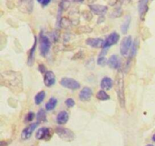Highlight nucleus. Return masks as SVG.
<instances>
[{
    "label": "nucleus",
    "instance_id": "1",
    "mask_svg": "<svg viewBox=\"0 0 155 146\" xmlns=\"http://www.w3.org/2000/svg\"><path fill=\"white\" fill-rule=\"evenodd\" d=\"M0 83L12 92L21 93L24 90L23 76L21 72L15 71H3L0 74Z\"/></svg>",
    "mask_w": 155,
    "mask_h": 146
},
{
    "label": "nucleus",
    "instance_id": "2",
    "mask_svg": "<svg viewBox=\"0 0 155 146\" xmlns=\"http://www.w3.org/2000/svg\"><path fill=\"white\" fill-rule=\"evenodd\" d=\"M115 88H116L117 95L118 101L122 108H124L126 105L125 90H124V77L122 70H119L115 78Z\"/></svg>",
    "mask_w": 155,
    "mask_h": 146
},
{
    "label": "nucleus",
    "instance_id": "3",
    "mask_svg": "<svg viewBox=\"0 0 155 146\" xmlns=\"http://www.w3.org/2000/svg\"><path fill=\"white\" fill-rule=\"evenodd\" d=\"M55 133L60 139L65 142H72L75 139V133L70 129L63 127H58L55 128Z\"/></svg>",
    "mask_w": 155,
    "mask_h": 146
},
{
    "label": "nucleus",
    "instance_id": "4",
    "mask_svg": "<svg viewBox=\"0 0 155 146\" xmlns=\"http://www.w3.org/2000/svg\"><path fill=\"white\" fill-rule=\"evenodd\" d=\"M39 51L40 55L42 57H45L48 54L51 48V41L48 39V36L43 34V33H41L39 35Z\"/></svg>",
    "mask_w": 155,
    "mask_h": 146
},
{
    "label": "nucleus",
    "instance_id": "5",
    "mask_svg": "<svg viewBox=\"0 0 155 146\" xmlns=\"http://www.w3.org/2000/svg\"><path fill=\"white\" fill-rule=\"evenodd\" d=\"M34 0H18V8L22 13L30 15L33 12Z\"/></svg>",
    "mask_w": 155,
    "mask_h": 146
},
{
    "label": "nucleus",
    "instance_id": "6",
    "mask_svg": "<svg viewBox=\"0 0 155 146\" xmlns=\"http://www.w3.org/2000/svg\"><path fill=\"white\" fill-rule=\"evenodd\" d=\"M132 44H133V39H132L131 36H125V37L122 39L120 51V54L122 55L124 57H127V56H129Z\"/></svg>",
    "mask_w": 155,
    "mask_h": 146
},
{
    "label": "nucleus",
    "instance_id": "7",
    "mask_svg": "<svg viewBox=\"0 0 155 146\" xmlns=\"http://www.w3.org/2000/svg\"><path fill=\"white\" fill-rule=\"evenodd\" d=\"M60 84L63 87L71 89V90H77L80 88V83L71 77H63L60 80Z\"/></svg>",
    "mask_w": 155,
    "mask_h": 146
},
{
    "label": "nucleus",
    "instance_id": "8",
    "mask_svg": "<svg viewBox=\"0 0 155 146\" xmlns=\"http://www.w3.org/2000/svg\"><path fill=\"white\" fill-rule=\"evenodd\" d=\"M52 134V130L48 127H41L36 131V139L38 140H48L51 138Z\"/></svg>",
    "mask_w": 155,
    "mask_h": 146
},
{
    "label": "nucleus",
    "instance_id": "9",
    "mask_svg": "<svg viewBox=\"0 0 155 146\" xmlns=\"http://www.w3.org/2000/svg\"><path fill=\"white\" fill-rule=\"evenodd\" d=\"M39 123L36 121V122L30 124V125L26 127L25 128L22 130V133H21V139H22L23 140H27V139H30V136H32L33 133L34 132V130H36V127L39 126Z\"/></svg>",
    "mask_w": 155,
    "mask_h": 146
},
{
    "label": "nucleus",
    "instance_id": "10",
    "mask_svg": "<svg viewBox=\"0 0 155 146\" xmlns=\"http://www.w3.org/2000/svg\"><path fill=\"white\" fill-rule=\"evenodd\" d=\"M148 2L149 0H139L138 12L141 21H144L145 19V16L148 11Z\"/></svg>",
    "mask_w": 155,
    "mask_h": 146
},
{
    "label": "nucleus",
    "instance_id": "11",
    "mask_svg": "<svg viewBox=\"0 0 155 146\" xmlns=\"http://www.w3.org/2000/svg\"><path fill=\"white\" fill-rule=\"evenodd\" d=\"M120 40V35L117 32H113L110 33L104 40V44L103 48H109L112 45L117 43Z\"/></svg>",
    "mask_w": 155,
    "mask_h": 146
},
{
    "label": "nucleus",
    "instance_id": "12",
    "mask_svg": "<svg viewBox=\"0 0 155 146\" xmlns=\"http://www.w3.org/2000/svg\"><path fill=\"white\" fill-rule=\"evenodd\" d=\"M89 7L92 13L95 14V15H99V16L104 15L107 12V10H108V8L107 6L99 4L89 5Z\"/></svg>",
    "mask_w": 155,
    "mask_h": 146
},
{
    "label": "nucleus",
    "instance_id": "13",
    "mask_svg": "<svg viewBox=\"0 0 155 146\" xmlns=\"http://www.w3.org/2000/svg\"><path fill=\"white\" fill-rule=\"evenodd\" d=\"M107 65L112 69L119 71V70L121 69V67H122V62H121L119 56L117 55H112L109 58L108 61H107Z\"/></svg>",
    "mask_w": 155,
    "mask_h": 146
},
{
    "label": "nucleus",
    "instance_id": "14",
    "mask_svg": "<svg viewBox=\"0 0 155 146\" xmlns=\"http://www.w3.org/2000/svg\"><path fill=\"white\" fill-rule=\"evenodd\" d=\"M44 84L46 87H51L55 83L56 77L54 72L51 71H48L45 74L43 77Z\"/></svg>",
    "mask_w": 155,
    "mask_h": 146
},
{
    "label": "nucleus",
    "instance_id": "15",
    "mask_svg": "<svg viewBox=\"0 0 155 146\" xmlns=\"http://www.w3.org/2000/svg\"><path fill=\"white\" fill-rule=\"evenodd\" d=\"M86 45L94 48H101L104 47V40L101 38H88L86 40Z\"/></svg>",
    "mask_w": 155,
    "mask_h": 146
},
{
    "label": "nucleus",
    "instance_id": "16",
    "mask_svg": "<svg viewBox=\"0 0 155 146\" xmlns=\"http://www.w3.org/2000/svg\"><path fill=\"white\" fill-rule=\"evenodd\" d=\"M37 37L36 36H34V42H33V46L32 48H30V50L29 51L28 53V57H27V65L29 67H32L34 64V61H35V53H36V45H37Z\"/></svg>",
    "mask_w": 155,
    "mask_h": 146
},
{
    "label": "nucleus",
    "instance_id": "17",
    "mask_svg": "<svg viewBox=\"0 0 155 146\" xmlns=\"http://www.w3.org/2000/svg\"><path fill=\"white\" fill-rule=\"evenodd\" d=\"M92 96V90L90 87L85 86L79 94V98L81 101H89Z\"/></svg>",
    "mask_w": 155,
    "mask_h": 146
},
{
    "label": "nucleus",
    "instance_id": "18",
    "mask_svg": "<svg viewBox=\"0 0 155 146\" xmlns=\"http://www.w3.org/2000/svg\"><path fill=\"white\" fill-rule=\"evenodd\" d=\"M139 45H140V42H139V38H136L134 39V41L133 42V44H132L131 48H130V54H129L128 56V60L132 61L133 59V58L136 55L138 52V50L139 48Z\"/></svg>",
    "mask_w": 155,
    "mask_h": 146
},
{
    "label": "nucleus",
    "instance_id": "19",
    "mask_svg": "<svg viewBox=\"0 0 155 146\" xmlns=\"http://www.w3.org/2000/svg\"><path fill=\"white\" fill-rule=\"evenodd\" d=\"M100 86H101V89H103V90L104 91L110 90L114 86V81L110 77H104L101 79Z\"/></svg>",
    "mask_w": 155,
    "mask_h": 146
},
{
    "label": "nucleus",
    "instance_id": "20",
    "mask_svg": "<svg viewBox=\"0 0 155 146\" xmlns=\"http://www.w3.org/2000/svg\"><path fill=\"white\" fill-rule=\"evenodd\" d=\"M69 120V114L66 111H61L56 117V122L58 125H64Z\"/></svg>",
    "mask_w": 155,
    "mask_h": 146
},
{
    "label": "nucleus",
    "instance_id": "21",
    "mask_svg": "<svg viewBox=\"0 0 155 146\" xmlns=\"http://www.w3.org/2000/svg\"><path fill=\"white\" fill-rule=\"evenodd\" d=\"M72 22H71V19L69 18H66V17H63L61 20V22L59 24L58 28L64 29V30H69L72 27Z\"/></svg>",
    "mask_w": 155,
    "mask_h": 146
},
{
    "label": "nucleus",
    "instance_id": "22",
    "mask_svg": "<svg viewBox=\"0 0 155 146\" xmlns=\"http://www.w3.org/2000/svg\"><path fill=\"white\" fill-rule=\"evenodd\" d=\"M80 13L77 8H74L70 12V19L72 22L73 25H77L80 22Z\"/></svg>",
    "mask_w": 155,
    "mask_h": 146
},
{
    "label": "nucleus",
    "instance_id": "23",
    "mask_svg": "<svg viewBox=\"0 0 155 146\" xmlns=\"http://www.w3.org/2000/svg\"><path fill=\"white\" fill-rule=\"evenodd\" d=\"M130 23H131V16L130 15H127V16L125 17V19H124V22H123L122 25L120 27L121 32L124 34H127V32H128L130 26Z\"/></svg>",
    "mask_w": 155,
    "mask_h": 146
},
{
    "label": "nucleus",
    "instance_id": "24",
    "mask_svg": "<svg viewBox=\"0 0 155 146\" xmlns=\"http://www.w3.org/2000/svg\"><path fill=\"white\" fill-rule=\"evenodd\" d=\"M36 121L37 122L40 123H45L47 121V115L46 111L44 109L41 108L38 111L37 114H36Z\"/></svg>",
    "mask_w": 155,
    "mask_h": 146
},
{
    "label": "nucleus",
    "instance_id": "25",
    "mask_svg": "<svg viewBox=\"0 0 155 146\" xmlns=\"http://www.w3.org/2000/svg\"><path fill=\"white\" fill-rule=\"evenodd\" d=\"M57 104H58L57 98H54V97H51V98H50V99L48 100V102L45 104V110L48 111H53L54 108H55Z\"/></svg>",
    "mask_w": 155,
    "mask_h": 146
},
{
    "label": "nucleus",
    "instance_id": "26",
    "mask_svg": "<svg viewBox=\"0 0 155 146\" xmlns=\"http://www.w3.org/2000/svg\"><path fill=\"white\" fill-rule=\"evenodd\" d=\"M45 98V91L42 90V91H40V92H39L36 95H35V97H34L35 104L37 105H40L41 103L44 101Z\"/></svg>",
    "mask_w": 155,
    "mask_h": 146
},
{
    "label": "nucleus",
    "instance_id": "27",
    "mask_svg": "<svg viewBox=\"0 0 155 146\" xmlns=\"http://www.w3.org/2000/svg\"><path fill=\"white\" fill-rule=\"evenodd\" d=\"M96 98L100 100V101H107L110 98V95L107 93L104 90L101 89V90L98 91L96 94Z\"/></svg>",
    "mask_w": 155,
    "mask_h": 146
},
{
    "label": "nucleus",
    "instance_id": "28",
    "mask_svg": "<svg viewBox=\"0 0 155 146\" xmlns=\"http://www.w3.org/2000/svg\"><path fill=\"white\" fill-rule=\"evenodd\" d=\"M123 15V9L121 6H117L115 9L112 11L111 13L110 14V18H120Z\"/></svg>",
    "mask_w": 155,
    "mask_h": 146
},
{
    "label": "nucleus",
    "instance_id": "29",
    "mask_svg": "<svg viewBox=\"0 0 155 146\" xmlns=\"http://www.w3.org/2000/svg\"><path fill=\"white\" fill-rule=\"evenodd\" d=\"M71 2L70 0H61L59 3V8L61 9L62 11H67L71 7Z\"/></svg>",
    "mask_w": 155,
    "mask_h": 146
},
{
    "label": "nucleus",
    "instance_id": "30",
    "mask_svg": "<svg viewBox=\"0 0 155 146\" xmlns=\"http://www.w3.org/2000/svg\"><path fill=\"white\" fill-rule=\"evenodd\" d=\"M92 31V29L89 27V26H81L77 29V33L80 34H83V33H89Z\"/></svg>",
    "mask_w": 155,
    "mask_h": 146
},
{
    "label": "nucleus",
    "instance_id": "31",
    "mask_svg": "<svg viewBox=\"0 0 155 146\" xmlns=\"http://www.w3.org/2000/svg\"><path fill=\"white\" fill-rule=\"evenodd\" d=\"M82 16H83V18L87 21H90L92 19V18H93L92 12H91V11H87V10H85L82 12Z\"/></svg>",
    "mask_w": 155,
    "mask_h": 146
},
{
    "label": "nucleus",
    "instance_id": "32",
    "mask_svg": "<svg viewBox=\"0 0 155 146\" xmlns=\"http://www.w3.org/2000/svg\"><path fill=\"white\" fill-rule=\"evenodd\" d=\"M34 118H35V114L33 113V112H32V111L28 112V113L26 114L25 118H24V122L26 123V124L31 122V121L34 119Z\"/></svg>",
    "mask_w": 155,
    "mask_h": 146
},
{
    "label": "nucleus",
    "instance_id": "33",
    "mask_svg": "<svg viewBox=\"0 0 155 146\" xmlns=\"http://www.w3.org/2000/svg\"><path fill=\"white\" fill-rule=\"evenodd\" d=\"M107 61L105 56H99L97 60V64L101 67H104L106 65H107Z\"/></svg>",
    "mask_w": 155,
    "mask_h": 146
},
{
    "label": "nucleus",
    "instance_id": "34",
    "mask_svg": "<svg viewBox=\"0 0 155 146\" xmlns=\"http://www.w3.org/2000/svg\"><path fill=\"white\" fill-rule=\"evenodd\" d=\"M65 105H66V106L68 108H74V106H75L76 102L73 98H68V99H66V101H65Z\"/></svg>",
    "mask_w": 155,
    "mask_h": 146
},
{
    "label": "nucleus",
    "instance_id": "35",
    "mask_svg": "<svg viewBox=\"0 0 155 146\" xmlns=\"http://www.w3.org/2000/svg\"><path fill=\"white\" fill-rule=\"evenodd\" d=\"M38 70H39V71L41 73V74H45V73L48 71H47L46 67H45L43 64H39V67H38Z\"/></svg>",
    "mask_w": 155,
    "mask_h": 146
},
{
    "label": "nucleus",
    "instance_id": "36",
    "mask_svg": "<svg viewBox=\"0 0 155 146\" xmlns=\"http://www.w3.org/2000/svg\"><path fill=\"white\" fill-rule=\"evenodd\" d=\"M83 58V51H80L79 52L76 53L74 55V56L72 57V60H77V59H81Z\"/></svg>",
    "mask_w": 155,
    "mask_h": 146
},
{
    "label": "nucleus",
    "instance_id": "37",
    "mask_svg": "<svg viewBox=\"0 0 155 146\" xmlns=\"http://www.w3.org/2000/svg\"><path fill=\"white\" fill-rule=\"evenodd\" d=\"M59 33L58 30H54L53 31V33H51V37H52V39L54 42H57L59 39Z\"/></svg>",
    "mask_w": 155,
    "mask_h": 146
},
{
    "label": "nucleus",
    "instance_id": "38",
    "mask_svg": "<svg viewBox=\"0 0 155 146\" xmlns=\"http://www.w3.org/2000/svg\"><path fill=\"white\" fill-rule=\"evenodd\" d=\"M51 1V0H37L38 2L40 3L42 5V6H43V7H45V6L48 5Z\"/></svg>",
    "mask_w": 155,
    "mask_h": 146
},
{
    "label": "nucleus",
    "instance_id": "39",
    "mask_svg": "<svg viewBox=\"0 0 155 146\" xmlns=\"http://www.w3.org/2000/svg\"><path fill=\"white\" fill-rule=\"evenodd\" d=\"M118 3L120 4L119 0H108V5L110 6H114L117 5Z\"/></svg>",
    "mask_w": 155,
    "mask_h": 146
},
{
    "label": "nucleus",
    "instance_id": "40",
    "mask_svg": "<svg viewBox=\"0 0 155 146\" xmlns=\"http://www.w3.org/2000/svg\"><path fill=\"white\" fill-rule=\"evenodd\" d=\"M70 37H71V36H70V33H64V37H63L64 41V42H68V41L70 40Z\"/></svg>",
    "mask_w": 155,
    "mask_h": 146
},
{
    "label": "nucleus",
    "instance_id": "41",
    "mask_svg": "<svg viewBox=\"0 0 155 146\" xmlns=\"http://www.w3.org/2000/svg\"><path fill=\"white\" fill-rule=\"evenodd\" d=\"M104 21H105V17H104V15H102V16H99L98 21H97V23H98V24H101V23L104 22Z\"/></svg>",
    "mask_w": 155,
    "mask_h": 146
},
{
    "label": "nucleus",
    "instance_id": "42",
    "mask_svg": "<svg viewBox=\"0 0 155 146\" xmlns=\"http://www.w3.org/2000/svg\"><path fill=\"white\" fill-rule=\"evenodd\" d=\"M120 5H128L131 2V0H119Z\"/></svg>",
    "mask_w": 155,
    "mask_h": 146
},
{
    "label": "nucleus",
    "instance_id": "43",
    "mask_svg": "<svg viewBox=\"0 0 155 146\" xmlns=\"http://www.w3.org/2000/svg\"><path fill=\"white\" fill-rule=\"evenodd\" d=\"M0 146H8V142L6 141H1L0 142Z\"/></svg>",
    "mask_w": 155,
    "mask_h": 146
},
{
    "label": "nucleus",
    "instance_id": "44",
    "mask_svg": "<svg viewBox=\"0 0 155 146\" xmlns=\"http://www.w3.org/2000/svg\"><path fill=\"white\" fill-rule=\"evenodd\" d=\"M83 1H84V0H73V2L77 3H83Z\"/></svg>",
    "mask_w": 155,
    "mask_h": 146
},
{
    "label": "nucleus",
    "instance_id": "45",
    "mask_svg": "<svg viewBox=\"0 0 155 146\" xmlns=\"http://www.w3.org/2000/svg\"><path fill=\"white\" fill-rule=\"evenodd\" d=\"M95 1H96V0H87V2H88L89 3V5H92V4H93V3L95 2Z\"/></svg>",
    "mask_w": 155,
    "mask_h": 146
},
{
    "label": "nucleus",
    "instance_id": "46",
    "mask_svg": "<svg viewBox=\"0 0 155 146\" xmlns=\"http://www.w3.org/2000/svg\"><path fill=\"white\" fill-rule=\"evenodd\" d=\"M152 141L154 142H155V133L152 136Z\"/></svg>",
    "mask_w": 155,
    "mask_h": 146
},
{
    "label": "nucleus",
    "instance_id": "47",
    "mask_svg": "<svg viewBox=\"0 0 155 146\" xmlns=\"http://www.w3.org/2000/svg\"><path fill=\"white\" fill-rule=\"evenodd\" d=\"M146 146H154V145H151V144H149V145H147Z\"/></svg>",
    "mask_w": 155,
    "mask_h": 146
},
{
    "label": "nucleus",
    "instance_id": "48",
    "mask_svg": "<svg viewBox=\"0 0 155 146\" xmlns=\"http://www.w3.org/2000/svg\"><path fill=\"white\" fill-rule=\"evenodd\" d=\"M8 1H12V0H8Z\"/></svg>",
    "mask_w": 155,
    "mask_h": 146
}]
</instances>
